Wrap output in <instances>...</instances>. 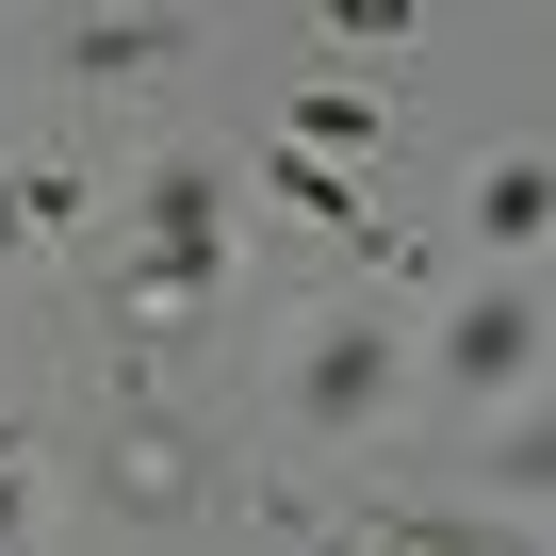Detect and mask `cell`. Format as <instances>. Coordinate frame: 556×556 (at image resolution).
Returning <instances> with one entry per match:
<instances>
[{
    "instance_id": "1",
    "label": "cell",
    "mask_w": 556,
    "mask_h": 556,
    "mask_svg": "<svg viewBox=\"0 0 556 556\" xmlns=\"http://www.w3.org/2000/svg\"><path fill=\"white\" fill-rule=\"evenodd\" d=\"M458 377H523V312H507V295L458 312Z\"/></svg>"
}]
</instances>
